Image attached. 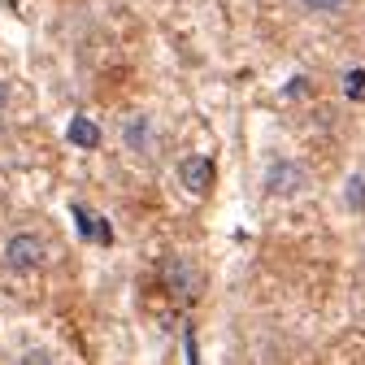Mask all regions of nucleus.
Segmentation results:
<instances>
[{"mask_svg":"<svg viewBox=\"0 0 365 365\" xmlns=\"http://www.w3.org/2000/svg\"><path fill=\"white\" fill-rule=\"evenodd\" d=\"M0 257H5V269H14V274H35V269L48 265L53 252H48V240L39 231H14L5 240V248H0Z\"/></svg>","mask_w":365,"mask_h":365,"instance_id":"obj_1","label":"nucleus"},{"mask_svg":"<svg viewBox=\"0 0 365 365\" xmlns=\"http://www.w3.org/2000/svg\"><path fill=\"white\" fill-rule=\"evenodd\" d=\"M165 274H170V292H178V296H192V265H187V261L170 257V261H165Z\"/></svg>","mask_w":365,"mask_h":365,"instance_id":"obj_6","label":"nucleus"},{"mask_svg":"<svg viewBox=\"0 0 365 365\" xmlns=\"http://www.w3.org/2000/svg\"><path fill=\"white\" fill-rule=\"evenodd\" d=\"M122 144H126V153H135V157H148V153L157 148V122H153L148 113H130L126 126H122Z\"/></svg>","mask_w":365,"mask_h":365,"instance_id":"obj_4","label":"nucleus"},{"mask_svg":"<svg viewBox=\"0 0 365 365\" xmlns=\"http://www.w3.org/2000/svg\"><path fill=\"white\" fill-rule=\"evenodd\" d=\"M5 105H9V83L0 78V109H5Z\"/></svg>","mask_w":365,"mask_h":365,"instance_id":"obj_12","label":"nucleus"},{"mask_svg":"<svg viewBox=\"0 0 365 365\" xmlns=\"http://www.w3.org/2000/svg\"><path fill=\"white\" fill-rule=\"evenodd\" d=\"M344 196H348V205H352V209H365V178H361V174H352V178H348V192H344Z\"/></svg>","mask_w":365,"mask_h":365,"instance_id":"obj_9","label":"nucleus"},{"mask_svg":"<svg viewBox=\"0 0 365 365\" xmlns=\"http://www.w3.org/2000/svg\"><path fill=\"white\" fill-rule=\"evenodd\" d=\"M304 187V170H300V161H292V157H274L269 165H265V196H274V200H287V196H296Z\"/></svg>","mask_w":365,"mask_h":365,"instance_id":"obj_2","label":"nucleus"},{"mask_svg":"<svg viewBox=\"0 0 365 365\" xmlns=\"http://www.w3.org/2000/svg\"><path fill=\"white\" fill-rule=\"evenodd\" d=\"M344 96H348V101H365V70H361V66H352V70L344 74Z\"/></svg>","mask_w":365,"mask_h":365,"instance_id":"obj_7","label":"nucleus"},{"mask_svg":"<svg viewBox=\"0 0 365 365\" xmlns=\"http://www.w3.org/2000/svg\"><path fill=\"white\" fill-rule=\"evenodd\" d=\"M66 140L74 144V148H83V153H91V148H101V140H105V130L91 122L87 113H74L70 118V126H66Z\"/></svg>","mask_w":365,"mask_h":365,"instance_id":"obj_5","label":"nucleus"},{"mask_svg":"<svg viewBox=\"0 0 365 365\" xmlns=\"http://www.w3.org/2000/svg\"><path fill=\"white\" fill-rule=\"evenodd\" d=\"M300 5H304V9H313V14H339L348 0H300Z\"/></svg>","mask_w":365,"mask_h":365,"instance_id":"obj_11","label":"nucleus"},{"mask_svg":"<svg viewBox=\"0 0 365 365\" xmlns=\"http://www.w3.org/2000/svg\"><path fill=\"white\" fill-rule=\"evenodd\" d=\"M18 365H57V361H53L48 348H26V352L18 356Z\"/></svg>","mask_w":365,"mask_h":365,"instance_id":"obj_10","label":"nucleus"},{"mask_svg":"<svg viewBox=\"0 0 365 365\" xmlns=\"http://www.w3.org/2000/svg\"><path fill=\"white\" fill-rule=\"evenodd\" d=\"M174 174H178V187H182V192L205 196V192L213 187V174H217V170H213V157L192 153V157H182V161H178V170H174Z\"/></svg>","mask_w":365,"mask_h":365,"instance_id":"obj_3","label":"nucleus"},{"mask_svg":"<svg viewBox=\"0 0 365 365\" xmlns=\"http://www.w3.org/2000/svg\"><path fill=\"white\" fill-rule=\"evenodd\" d=\"M74 222H78V235L83 240H96V217L87 213V205H74Z\"/></svg>","mask_w":365,"mask_h":365,"instance_id":"obj_8","label":"nucleus"}]
</instances>
